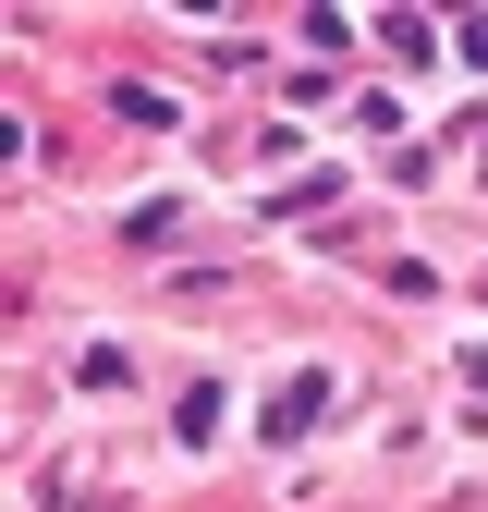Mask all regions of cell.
<instances>
[{"label":"cell","instance_id":"cell-1","mask_svg":"<svg viewBox=\"0 0 488 512\" xmlns=\"http://www.w3.org/2000/svg\"><path fill=\"white\" fill-rule=\"evenodd\" d=\"M318 415H330V378H318V366H305V378H281V391H269V439H305Z\"/></svg>","mask_w":488,"mask_h":512},{"label":"cell","instance_id":"cell-2","mask_svg":"<svg viewBox=\"0 0 488 512\" xmlns=\"http://www.w3.org/2000/svg\"><path fill=\"white\" fill-rule=\"evenodd\" d=\"M74 378H86V391H122L135 366H122V342H86V354H74Z\"/></svg>","mask_w":488,"mask_h":512}]
</instances>
